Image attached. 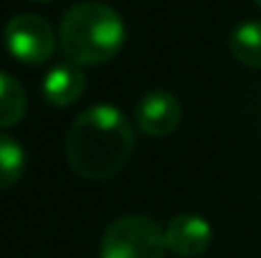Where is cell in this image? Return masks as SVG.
Here are the masks:
<instances>
[{"instance_id": "11", "label": "cell", "mask_w": 261, "mask_h": 258, "mask_svg": "<svg viewBox=\"0 0 261 258\" xmlns=\"http://www.w3.org/2000/svg\"><path fill=\"white\" fill-rule=\"evenodd\" d=\"M254 3H256V5H259V8H261V0H254Z\"/></svg>"}, {"instance_id": "9", "label": "cell", "mask_w": 261, "mask_h": 258, "mask_svg": "<svg viewBox=\"0 0 261 258\" xmlns=\"http://www.w3.org/2000/svg\"><path fill=\"white\" fill-rule=\"evenodd\" d=\"M28 109V96L20 81L5 71H0V129L15 127Z\"/></svg>"}, {"instance_id": "6", "label": "cell", "mask_w": 261, "mask_h": 258, "mask_svg": "<svg viewBox=\"0 0 261 258\" xmlns=\"http://www.w3.org/2000/svg\"><path fill=\"white\" fill-rule=\"evenodd\" d=\"M165 248L180 258L203 256L211 246L213 231L211 223L203 215L195 213H180L165 225Z\"/></svg>"}, {"instance_id": "5", "label": "cell", "mask_w": 261, "mask_h": 258, "mask_svg": "<svg viewBox=\"0 0 261 258\" xmlns=\"http://www.w3.org/2000/svg\"><path fill=\"white\" fill-rule=\"evenodd\" d=\"M135 117H137V127L147 137L160 139V137H168L177 129V124L182 119V106L175 99V94L155 89L140 99Z\"/></svg>"}, {"instance_id": "2", "label": "cell", "mask_w": 261, "mask_h": 258, "mask_svg": "<svg viewBox=\"0 0 261 258\" xmlns=\"http://www.w3.org/2000/svg\"><path fill=\"white\" fill-rule=\"evenodd\" d=\"M124 23L107 3H76L66 10L59 28V46L76 66H99L114 59L124 43Z\"/></svg>"}, {"instance_id": "8", "label": "cell", "mask_w": 261, "mask_h": 258, "mask_svg": "<svg viewBox=\"0 0 261 258\" xmlns=\"http://www.w3.org/2000/svg\"><path fill=\"white\" fill-rule=\"evenodd\" d=\"M233 59L249 69H261V20H246L233 28L228 38Z\"/></svg>"}, {"instance_id": "10", "label": "cell", "mask_w": 261, "mask_h": 258, "mask_svg": "<svg viewBox=\"0 0 261 258\" xmlns=\"http://www.w3.org/2000/svg\"><path fill=\"white\" fill-rule=\"evenodd\" d=\"M23 170H25V152H23V147L13 137L0 134V190L13 187L20 180Z\"/></svg>"}, {"instance_id": "7", "label": "cell", "mask_w": 261, "mask_h": 258, "mask_svg": "<svg viewBox=\"0 0 261 258\" xmlns=\"http://www.w3.org/2000/svg\"><path fill=\"white\" fill-rule=\"evenodd\" d=\"M87 89V79L82 74V66L66 61L54 66L43 79V96L54 106H71Z\"/></svg>"}, {"instance_id": "1", "label": "cell", "mask_w": 261, "mask_h": 258, "mask_svg": "<svg viewBox=\"0 0 261 258\" xmlns=\"http://www.w3.org/2000/svg\"><path fill=\"white\" fill-rule=\"evenodd\" d=\"M135 150V129L117 106H91L66 134V160L87 180H107L122 170Z\"/></svg>"}, {"instance_id": "3", "label": "cell", "mask_w": 261, "mask_h": 258, "mask_svg": "<svg viewBox=\"0 0 261 258\" xmlns=\"http://www.w3.org/2000/svg\"><path fill=\"white\" fill-rule=\"evenodd\" d=\"M165 233L147 215L117 218L101 236L99 258H165Z\"/></svg>"}, {"instance_id": "4", "label": "cell", "mask_w": 261, "mask_h": 258, "mask_svg": "<svg viewBox=\"0 0 261 258\" xmlns=\"http://www.w3.org/2000/svg\"><path fill=\"white\" fill-rule=\"evenodd\" d=\"M5 48L20 64H46L56 51V36L46 18L36 13H23L8 20L5 25Z\"/></svg>"}]
</instances>
